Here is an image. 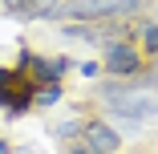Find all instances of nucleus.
<instances>
[{
    "mask_svg": "<svg viewBox=\"0 0 158 154\" xmlns=\"http://www.w3.org/2000/svg\"><path fill=\"white\" fill-rule=\"evenodd\" d=\"M146 0H61V4L53 8L49 20H69V24H85V20H126L142 12Z\"/></svg>",
    "mask_w": 158,
    "mask_h": 154,
    "instance_id": "f257e3e1",
    "label": "nucleus"
},
{
    "mask_svg": "<svg viewBox=\"0 0 158 154\" xmlns=\"http://www.w3.org/2000/svg\"><path fill=\"white\" fill-rule=\"evenodd\" d=\"M106 102L114 106V114L130 118V122L158 118V89L154 85H106Z\"/></svg>",
    "mask_w": 158,
    "mask_h": 154,
    "instance_id": "f03ea898",
    "label": "nucleus"
},
{
    "mask_svg": "<svg viewBox=\"0 0 158 154\" xmlns=\"http://www.w3.org/2000/svg\"><path fill=\"white\" fill-rule=\"evenodd\" d=\"M0 106L8 114H24L33 106V94H28V77L24 73H8L0 69Z\"/></svg>",
    "mask_w": 158,
    "mask_h": 154,
    "instance_id": "7ed1b4c3",
    "label": "nucleus"
},
{
    "mask_svg": "<svg viewBox=\"0 0 158 154\" xmlns=\"http://www.w3.org/2000/svg\"><path fill=\"white\" fill-rule=\"evenodd\" d=\"M16 65H20V73L28 81H41V85H57V77L65 73V61H61V57H37V53H28V49L20 53Z\"/></svg>",
    "mask_w": 158,
    "mask_h": 154,
    "instance_id": "20e7f679",
    "label": "nucleus"
},
{
    "mask_svg": "<svg viewBox=\"0 0 158 154\" xmlns=\"http://www.w3.org/2000/svg\"><path fill=\"white\" fill-rule=\"evenodd\" d=\"M65 37H73V41H89V45H114V41H126L122 24H114V20H85V24H65Z\"/></svg>",
    "mask_w": 158,
    "mask_h": 154,
    "instance_id": "39448f33",
    "label": "nucleus"
},
{
    "mask_svg": "<svg viewBox=\"0 0 158 154\" xmlns=\"http://www.w3.org/2000/svg\"><path fill=\"white\" fill-rule=\"evenodd\" d=\"M106 69L118 73V77H134L142 69V53L126 41H114V45H106Z\"/></svg>",
    "mask_w": 158,
    "mask_h": 154,
    "instance_id": "423d86ee",
    "label": "nucleus"
},
{
    "mask_svg": "<svg viewBox=\"0 0 158 154\" xmlns=\"http://www.w3.org/2000/svg\"><path fill=\"white\" fill-rule=\"evenodd\" d=\"M81 142H85L93 154H118V150H122L118 130L106 126V122H81Z\"/></svg>",
    "mask_w": 158,
    "mask_h": 154,
    "instance_id": "0eeeda50",
    "label": "nucleus"
},
{
    "mask_svg": "<svg viewBox=\"0 0 158 154\" xmlns=\"http://www.w3.org/2000/svg\"><path fill=\"white\" fill-rule=\"evenodd\" d=\"M61 0H4L0 8H8V16H20V20H37V16H53V8Z\"/></svg>",
    "mask_w": 158,
    "mask_h": 154,
    "instance_id": "6e6552de",
    "label": "nucleus"
},
{
    "mask_svg": "<svg viewBox=\"0 0 158 154\" xmlns=\"http://www.w3.org/2000/svg\"><path fill=\"white\" fill-rule=\"evenodd\" d=\"M33 102H37V106H57V102H61V85H45Z\"/></svg>",
    "mask_w": 158,
    "mask_h": 154,
    "instance_id": "1a4fd4ad",
    "label": "nucleus"
},
{
    "mask_svg": "<svg viewBox=\"0 0 158 154\" xmlns=\"http://www.w3.org/2000/svg\"><path fill=\"white\" fill-rule=\"evenodd\" d=\"M142 49L146 53H158V24H150L146 33H142Z\"/></svg>",
    "mask_w": 158,
    "mask_h": 154,
    "instance_id": "9d476101",
    "label": "nucleus"
},
{
    "mask_svg": "<svg viewBox=\"0 0 158 154\" xmlns=\"http://www.w3.org/2000/svg\"><path fill=\"white\" fill-rule=\"evenodd\" d=\"M77 130H81V122H61V126H57V134H61V138H73Z\"/></svg>",
    "mask_w": 158,
    "mask_h": 154,
    "instance_id": "9b49d317",
    "label": "nucleus"
},
{
    "mask_svg": "<svg viewBox=\"0 0 158 154\" xmlns=\"http://www.w3.org/2000/svg\"><path fill=\"white\" fill-rule=\"evenodd\" d=\"M98 69H102L98 61H81V77H98Z\"/></svg>",
    "mask_w": 158,
    "mask_h": 154,
    "instance_id": "f8f14e48",
    "label": "nucleus"
},
{
    "mask_svg": "<svg viewBox=\"0 0 158 154\" xmlns=\"http://www.w3.org/2000/svg\"><path fill=\"white\" fill-rule=\"evenodd\" d=\"M150 81H154V85H158V65H154V73H150Z\"/></svg>",
    "mask_w": 158,
    "mask_h": 154,
    "instance_id": "ddd939ff",
    "label": "nucleus"
},
{
    "mask_svg": "<svg viewBox=\"0 0 158 154\" xmlns=\"http://www.w3.org/2000/svg\"><path fill=\"white\" fill-rule=\"evenodd\" d=\"M0 154H8V146H4V142H0Z\"/></svg>",
    "mask_w": 158,
    "mask_h": 154,
    "instance_id": "4468645a",
    "label": "nucleus"
},
{
    "mask_svg": "<svg viewBox=\"0 0 158 154\" xmlns=\"http://www.w3.org/2000/svg\"><path fill=\"white\" fill-rule=\"evenodd\" d=\"M154 24H158V16H154Z\"/></svg>",
    "mask_w": 158,
    "mask_h": 154,
    "instance_id": "2eb2a0df",
    "label": "nucleus"
}]
</instances>
